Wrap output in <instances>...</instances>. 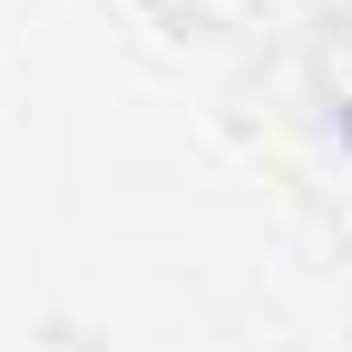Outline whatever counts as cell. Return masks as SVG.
Wrapping results in <instances>:
<instances>
[{
  "label": "cell",
  "mask_w": 352,
  "mask_h": 352,
  "mask_svg": "<svg viewBox=\"0 0 352 352\" xmlns=\"http://www.w3.org/2000/svg\"><path fill=\"white\" fill-rule=\"evenodd\" d=\"M323 127H333V147L352 157V98H333V118H323Z\"/></svg>",
  "instance_id": "obj_1"
}]
</instances>
